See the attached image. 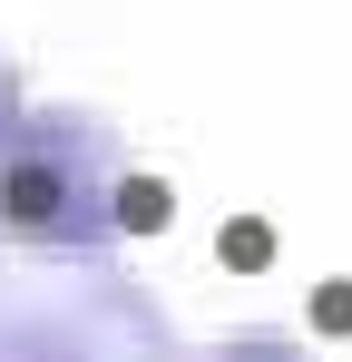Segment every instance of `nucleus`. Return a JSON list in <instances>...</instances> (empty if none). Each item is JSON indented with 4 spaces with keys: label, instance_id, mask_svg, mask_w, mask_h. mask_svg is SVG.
Returning <instances> with one entry per match:
<instances>
[{
    "label": "nucleus",
    "instance_id": "nucleus-1",
    "mask_svg": "<svg viewBox=\"0 0 352 362\" xmlns=\"http://www.w3.org/2000/svg\"><path fill=\"white\" fill-rule=\"evenodd\" d=\"M117 177H127V157H117L108 118L59 108V98L20 108V127L0 137V235L59 245V255L108 245L117 235Z\"/></svg>",
    "mask_w": 352,
    "mask_h": 362
},
{
    "label": "nucleus",
    "instance_id": "nucleus-2",
    "mask_svg": "<svg viewBox=\"0 0 352 362\" xmlns=\"http://www.w3.org/2000/svg\"><path fill=\"white\" fill-rule=\"evenodd\" d=\"M167 216H176V196H167L157 177H137V167L117 177V235H157Z\"/></svg>",
    "mask_w": 352,
    "mask_h": 362
},
{
    "label": "nucleus",
    "instance_id": "nucleus-3",
    "mask_svg": "<svg viewBox=\"0 0 352 362\" xmlns=\"http://www.w3.org/2000/svg\"><path fill=\"white\" fill-rule=\"evenodd\" d=\"M216 255H225L235 274H264V264H274V226H264V216H235V226H225V245H216Z\"/></svg>",
    "mask_w": 352,
    "mask_h": 362
},
{
    "label": "nucleus",
    "instance_id": "nucleus-4",
    "mask_svg": "<svg viewBox=\"0 0 352 362\" xmlns=\"http://www.w3.org/2000/svg\"><path fill=\"white\" fill-rule=\"evenodd\" d=\"M206 362H313L293 333H235V343H216Z\"/></svg>",
    "mask_w": 352,
    "mask_h": 362
},
{
    "label": "nucleus",
    "instance_id": "nucleus-5",
    "mask_svg": "<svg viewBox=\"0 0 352 362\" xmlns=\"http://www.w3.org/2000/svg\"><path fill=\"white\" fill-rule=\"evenodd\" d=\"M313 323H323V333H352V284H323V294H313Z\"/></svg>",
    "mask_w": 352,
    "mask_h": 362
},
{
    "label": "nucleus",
    "instance_id": "nucleus-6",
    "mask_svg": "<svg viewBox=\"0 0 352 362\" xmlns=\"http://www.w3.org/2000/svg\"><path fill=\"white\" fill-rule=\"evenodd\" d=\"M20 108H30V98H20V69L0 59V137H10V127H20Z\"/></svg>",
    "mask_w": 352,
    "mask_h": 362
}]
</instances>
